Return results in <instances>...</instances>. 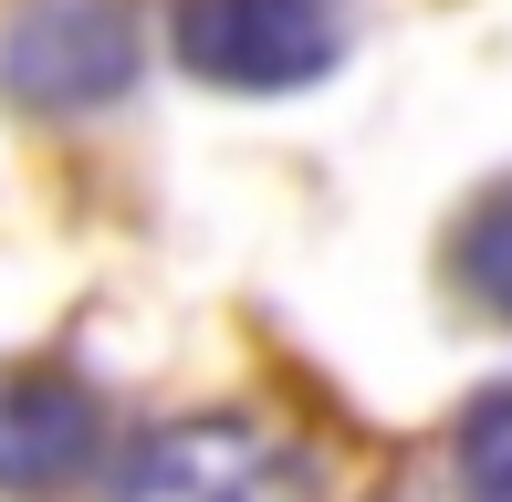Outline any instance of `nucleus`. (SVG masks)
I'll list each match as a JSON object with an SVG mask.
<instances>
[{
	"label": "nucleus",
	"instance_id": "4",
	"mask_svg": "<svg viewBox=\"0 0 512 502\" xmlns=\"http://www.w3.org/2000/svg\"><path fill=\"white\" fill-rule=\"evenodd\" d=\"M105 408L84 377L63 367H0V492L11 502H53L95 471Z\"/></svg>",
	"mask_w": 512,
	"mask_h": 502
},
{
	"label": "nucleus",
	"instance_id": "2",
	"mask_svg": "<svg viewBox=\"0 0 512 502\" xmlns=\"http://www.w3.org/2000/svg\"><path fill=\"white\" fill-rule=\"evenodd\" d=\"M136 0H11L0 11V95L32 116H84L136 84Z\"/></svg>",
	"mask_w": 512,
	"mask_h": 502
},
{
	"label": "nucleus",
	"instance_id": "6",
	"mask_svg": "<svg viewBox=\"0 0 512 502\" xmlns=\"http://www.w3.org/2000/svg\"><path fill=\"white\" fill-rule=\"evenodd\" d=\"M450 471H460V502H512V387H481L460 408Z\"/></svg>",
	"mask_w": 512,
	"mask_h": 502
},
{
	"label": "nucleus",
	"instance_id": "5",
	"mask_svg": "<svg viewBox=\"0 0 512 502\" xmlns=\"http://www.w3.org/2000/svg\"><path fill=\"white\" fill-rule=\"evenodd\" d=\"M450 272H460V293H471L481 314H502V325H512V178H502V189H481L471 210H460Z\"/></svg>",
	"mask_w": 512,
	"mask_h": 502
},
{
	"label": "nucleus",
	"instance_id": "1",
	"mask_svg": "<svg viewBox=\"0 0 512 502\" xmlns=\"http://www.w3.org/2000/svg\"><path fill=\"white\" fill-rule=\"evenodd\" d=\"M168 42L220 95H304L335 74L345 11L335 0H168Z\"/></svg>",
	"mask_w": 512,
	"mask_h": 502
},
{
	"label": "nucleus",
	"instance_id": "3",
	"mask_svg": "<svg viewBox=\"0 0 512 502\" xmlns=\"http://www.w3.org/2000/svg\"><path fill=\"white\" fill-rule=\"evenodd\" d=\"M115 502H314V461L262 419H178V429H147L115 471Z\"/></svg>",
	"mask_w": 512,
	"mask_h": 502
}]
</instances>
